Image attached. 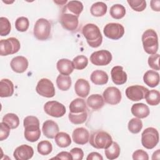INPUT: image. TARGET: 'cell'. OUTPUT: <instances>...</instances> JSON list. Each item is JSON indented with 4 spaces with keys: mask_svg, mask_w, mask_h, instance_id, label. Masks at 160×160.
<instances>
[{
    "mask_svg": "<svg viewBox=\"0 0 160 160\" xmlns=\"http://www.w3.org/2000/svg\"><path fill=\"white\" fill-rule=\"evenodd\" d=\"M24 128V136L25 139L29 142L37 141L41 136L39 128V121L38 118L33 116H26L23 121Z\"/></svg>",
    "mask_w": 160,
    "mask_h": 160,
    "instance_id": "obj_1",
    "label": "cell"
},
{
    "mask_svg": "<svg viewBox=\"0 0 160 160\" xmlns=\"http://www.w3.org/2000/svg\"><path fill=\"white\" fill-rule=\"evenodd\" d=\"M82 33L89 46L96 48L101 45L102 36L99 28L96 24L92 23L85 24L82 27Z\"/></svg>",
    "mask_w": 160,
    "mask_h": 160,
    "instance_id": "obj_2",
    "label": "cell"
},
{
    "mask_svg": "<svg viewBox=\"0 0 160 160\" xmlns=\"http://www.w3.org/2000/svg\"><path fill=\"white\" fill-rule=\"evenodd\" d=\"M141 39L144 51L151 55L156 54L158 50V38L156 32L151 29H147L143 32Z\"/></svg>",
    "mask_w": 160,
    "mask_h": 160,
    "instance_id": "obj_3",
    "label": "cell"
},
{
    "mask_svg": "<svg viewBox=\"0 0 160 160\" xmlns=\"http://www.w3.org/2000/svg\"><path fill=\"white\" fill-rule=\"evenodd\" d=\"M89 141L93 148L105 149L112 142V139L111 136L107 132L98 130L91 133Z\"/></svg>",
    "mask_w": 160,
    "mask_h": 160,
    "instance_id": "obj_4",
    "label": "cell"
},
{
    "mask_svg": "<svg viewBox=\"0 0 160 160\" xmlns=\"http://www.w3.org/2000/svg\"><path fill=\"white\" fill-rule=\"evenodd\" d=\"M51 31V24L50 22L44 18H40L35 22L33 33L34 37L40 41L47 40Z\"/></svg>",
    "mask_w": 160,
    "mask_h": 160,
    "instance_id": "obj_5",
    "label": "cell"
},
{
    "mask_svg": "<svg viewBox=\"0 0 160 160\" xmlns=\"http://www.w3.org/2000/svg\"><path fill=\"white\" fill-rule=\"evenodd\" d=\"M159 132L154 128L149 127L145 129L141 134V144L148 149H151L156 146L159 142Z\"/></svg>",
    "mask_w": 160,
    "mask_h": 160,
    "instance_id": "obj_6",
    "label": "cell"
},
{
    "mask_svg": "<svg viewBox=\"0 0 160 160\" xmlns=\"http://www.w3.org/2000/svg\"><path fill=\"white\" fill-rule=\"evenodd\" d=\"M21 48L20 42L15 38H9L0 41V54L2 56L18 52Z\"/></svg>",
    "mask_w": 160,
    "mask_h": 160,
    "instance_id": "obj_7",
    "label": "cell"
},
{
    "mask_svg": "<svg viewBox=\"0 0 160 160\" xmlns=\"http://www.w3.org/2000/svg\"><path fill=\"white\" fill-rule=\"evenodd\" d=\"M36 91L40 96L48 98L54 97L56 93L53 83L47 78H42L38 81Z\"/></svg>",
    "mask_w": 160,
    "mask_h": 160,
    "instance_id": "obj_8",
    "label": "cell"
},
{
    "mask_svg": "<svg viewBox=\"0 0 160 160\" xmlns=\"http://www.w3.org/2000/svg\"><path fill=\"white\" fill-rule=\"evenodd\" d=\"M103 32L108 38L118 40L121 38L124 34V28L119 23L111 22L104 26Z\"/></svg>",
    "mask_w": 160,
    "mask_h": 160,
    "instance_id": "obj_9",
    "label": "cell"
},
{
    "mask_svg": "<svg viewBox=\"0 0 160 160\" xmlns=\"http://www.w3.org/2000/svg\"><path fill=\"white\" fill-rule=\"evenodd\" d=\"M44 110L47 114L54 118H61L66 112L64 105L56 101H50L46 102L44 105Z\"/></svg>",
    "mask_w": 160,
    "mask_h": 160,
    "instance_id": "obj_10",
    "label": "cell"
},
{
    "mask_svg": "<svg viewBox=\"0 0 160 160\" xmlns=\"http://www.w3.org/2000/svg\"><path fill=\"white\" fill-rule=\"evenodd\" d=\"M111 53L105 49L95 51L90 56V61L96 66H106L111 62Z\"/></svg>",
    "mask_w": 160,
    "mask_h": 160,
    "instance_id": "obj_11",
    "label": "cell"
},
{
    "mask_svg": "<svg viewBox=\"0 0 160 160\" xmlns=\"http://www.w3.org/2000/svg\"><path fill=\"white\" fill-rule=\"evenodd\" d=\"M149 89L142 86L133 85L129 86L125 91L126 97L132 101H138L145 98Z\"/></svg>",
    "mask_w": 160,
    "mask_h": 160,
    "instance_id": "obj_12",
    "label": "cell"
},
{
    "mask_svg": "<svg viewBox=\"0 0 160 160\" xmlns=\"http://www.w3.org/2000/svg\"><path fill=\"white\" fill-rule=\"evenodd\" d=\"M102 97L105 102L110 105H116L121 100V92L120 90L114 86L107 88L103 92Z\"/></svg>",
    "mask_w": 160,
    "mask_h": 160,
    "instance_id": "obj_13",
    "label": "cell"
},
{
    "mask_svg": "<svg viewBox=\"0 0 160 160\" xmlns=\"http://www.w3.org/2000/svg\"><path fill=\"white\" fill-rule=\"evenodd\" d=\"M59 21L63 28L69 31H74L78 27V17L70 13L62 12Z\"/></svg>",
    "mask_w": 160,
    "mask_h": 160,
    "instance_id": "obj_14",
    "label": "cell"
},
{
    "mask_svg": "<svg viewBox=\"0 0 160 160\" xmlns=\"http://www.w3.org/2000/svg\"><path fill=\"white\" fill-rule=\"evenodd\" d=\"M34 155L33 148L27 144H22L14 151L13 156L16 160H28Z\"/></svg>",
    "mask_w": 160,
    "mask_h": 160,
    "instance_id": "obj_15",
    "label": "cell"
},
{
    "mask_svg": "<svg viewBox=\"0 0 160 160\" xmlns=\"http://www.w3.org/2000/svg\"><path fill=\"white\" fill-rule=\"evenodd\" d=\"M28 60L26 58L22 56H18L12 59L10 62V66L14 72L22 73L28 69Z\"/></svg>",
    "mask_w": 160,
    "mask_h": 160,
    "instance_id": "obj_16",
    "label": "cell"
},
{
    "mask_svg": "<svg viewBox=\"0 0 160 160\" xmlns=\"http://www.w3.org/2000/svg\"><path fill=\"white\" fill-rule=\"evenodd\" d=\"M72 138L76 144L84 145L89 141V133L88 130L84 128H77L73 131Z\"/></svg>",
    "mask_w": 160,
    "mask_h": 160,
    "instance_id": "obj_17",
    "label": "cell"
},
{
    "mask_svg": "<svg viewBox=\"0 0 160 160\" xmlns=\"http://www.w3.org/2000/svg\"><path fill=\"white\" fill-rule=\"evenodd\" d=\"M111 79L112 82L116 85H122L127 81L128 76L123 68L120 66L113 67L111 71Z\"/></svg>",
    "mask_w": 160,
    "mask_h": 160,
    "instance_id": "obj_18",
    "label": "cell"
},
{
    "mask_svg": "<svg viewBox=\"0 0 160 160\" xmlns=\"http://www.w3.org/2000/svg\"><path fill=\"white\" fill-rule=\"evenodd\" d=\"M42 131L43 134L49 139H53L59 132V128L58 124L52 120H46L43 122Z\"/></svg>",
    "mask_w": 160,
    "mask_h": 160,
    "instance_id": "obj_19",
    "label": "cell"
},
{
    "mask_svg": "<svg viewBox=\"0 0 160 160\" xmlns=\"http://www.w3.org/2000/svg\"><path fill=\"white\" fill-rule=\"evenodd\" d=\"M76 94L81 98H86L89 93L90 85L88 81L84 79H78L74 84Z\"/></svg>",
    "mask_w": 160,
    "mask_h": 160,
    "instance_id": "obj_20",
    "label": "cell"
},
{
    "mask_svg": "<svg viewBox=\"0 0 160 160\" xmlns=\"http://www.w3.org/2000/svg\"><path fill=\"white\" fill-rule=\"evenodd\" d=\"M83 10V4L79 1H70L62 8V12H68L79 18Z\"/></svg>",
    "mask_w": 160,
    "mask_h": 160,
    "instance_id": "obj_21",
    "label": "cell"
},
{
    "mask_svg": "<svg viewBox=\"0 0 160 160\" xmlns=\"http://www.w3.org/2000/svg\"><path fill=\"white\" fill-rule=\"evenodd\" d=\"M131 111L132 115L139 119H143L148 117L150 113L148 106L144 103L134 104L131 107Z\"/></svg>",
    "mask_w": 160,
    "mask_h": 160,
    "instance_id": "obj_22",
    "label": "cell"
},
{
    "mask_svg": "<svg viewBox=\"0 0 160 160\" xmlns=\"http://www.w3.org/2000/svg\"><path fill=\"white\" fill-rule=\"evenodd\" d=\"M56 68L61 74L66 76L71 74L74 69L72 61L64 58L61 59L57 62Z\"/></svg>",
    "mask_w": 160,
    "mask_h": 160,
    "instance_id": "obj_23",
    "label": "cell"
},
{
    "mask_svg": "<svg viewBox=\"0 0 160 160\" xmlns=\"http://www.w3.org/2000/svg\"><path fill=\"white\" fill-rule=\"evenodd\" d=\"M87 105L92 110H98L101 109L104 105L103 97L98 94L90 95L87 99Z\"/></svg>",
    "mask_w": 160,
    "mask_h": 160,
    "instance_id": "obj_24",
    "label": "cell"
},
{
    "mask_svg": "<svg viewBox=\"0 0 160 160\" xmlns=\"http://www.w3.org/2000/svg\"><path fill=\"white\" fill-rule=\"evenodd\" d=\"M143 81L147 86L151 88H154L159 83V74L154 70H149L144 73Z\"/></svg>",
    "mask_w": 160,
    "mask_h": 160,
    "instance_id": "obj_25",
    "label": "cell"
},
{
    "mask_svg": "<svg viewBox=\"0 0 160 160\" xmlns=\"http://www.w3.org/2000/svg\"><path fill=\"white\" fill-rule=\"evenodd\" d=\"M14 93V84L8 79H2L0 82V96L7 98L11 96Z\"/></svg>",
    "mask_w": 160,
    "mask_h": 160,
    "instance_id": "obj_26",
    "label": "cell"
},
{
    "mask_svg": "<svg viewBox=\"0 0 160 160\" xmlns=\"http://www.w3.org/2000/svg\"><path fill=\"white\" fill-rule=\"evenodd\" d=\"M91 81L96 85H104L106 84L108 81V74L102 70H95L94 71L90 76Z\"/></svg>",
    "mask_w": 160,
    "mask_h": 160,
    "instance_id": "obj_27",
    "label": "cell"
},
{
    "mask_svg": "<svg viewBox=\"0 0 160 160\" xmlns=\"http://www.w3.org/2000/svg\"><path fill=\"white\" fill-rule=\"evenodd\" d=\"M69 112L81 113L87 111L86 103L82 98H76L69 104Z\"/></svg>",
    "mask_w": 160,
    "mask_h": 160,
    "instance_id": "obj_28",
    "label": "cell"
},
{
    "mask_svg": "<svg viewBox=\"0 0 160 160\" xmlns=\"http://www.w3.org/2000/svg\"><path fill=\"white\" fill-rule=\"evenodd\" d=\"M107 5L103 2H96L94 3L91 8V14L95 17H101L106 14L107 12Z\"/></svg>",
    "mask_w": 160,
    "mask_h": 160,
    "instance_id": "obj_29",
    "label": "cell"
},
{
    "mask_svg": "<svg viewBox=\"0 0 160 160\" xmlns=\"http://www.w3.org/2000/svg\"><path fill=\"white\" fill-rule=\"evenodd\" d=\"M121 149L116 142H112L111 145L105 149L104 153L107 159L113 160L118 158L120 154Z\"/></svg>",
    "mask_w": 160,
    "mask_h": 160,
    "instance_id": "obj_30",
    "label": "cell"
},
{
    "mask_svg": "<svg viewBox=\"0 0 160 160\" xmlns=\"http://www.w3.org/2000/svg\"><path fill=\"white\" fill-rule=\"evenodd\" d=\"M55 142L60 148H67L71 144L70 136L64 132H59L54 137Z\"/></svg>",
    "mask_w": 160,
    "mask_h": 160,
    "instance_id": "obj_31",
    "label": "cell"
},
{
    "mask_svg": "<svg viewBox=\"0 0 160 160\" xmlns=\"http://www.w3.org/2000/svg\"><path fill=\"white\" fill-rule=\"evenodd\" d=\"M71 83V78L69 76L60 74L56 78L57 86L61 91H68L70 88Z\"/></svg>",
    "mask_w": 160,
    "mask_h": 160,
    "instance_id": "obj_32",
    "label": "cell"
},
{
    "mask_svg": "<svg viewBox=\"0 0 160 160\" xmlns=\"http://www.w3.org/2000/svg\"><path fill=\"white\" fill-rule=\"evenodd\" d=\"M111 16L115 19H122L126 14V9L124 6L116 4L112 5L109 10Z\"/></svg>",
    "mask_w": 160,
    "mask_h": 160,
    "instance_id": "obj_33",
    "label": "cell"
},
{
    "mask_svg": "<svg viewBox=\"0 0 160 160\" xmlns=\"http://www.w3.org/2000/svg\"><path fill=\"white\" fill-rule=\"evenodd\" d=\"M147 103L151 106H157L160 102V93L158 90L148 91L145 96Z\"/></svg>",
    "mask_w": 160,
    "mask_h": 160,
    "instance_id": "obj_34",
    "label": "cell"
},
{
    "mask_svg": "<svg viewBox=\"0 0 160 160\" xmlns=\"http://www.w3.org/2000/svg\"><path fill=\"white\" fill-rule=\"evenodd\" d=\"M2 122L7 124L11 129H16L19 125V119L14 113H8L2 118Z\"/></svg>",
    "mask_w": 160,
    "mask_h": 160,
    "instance_id": "obj_35",
    "label": "cell"
},
{
    "mask_svg": "<svg viewBox=\"0 0 160 160\" xmlns=\"http://www.w3.org/2000/svg\"><path fill=\"white\" fill-rule=\"evenodd\" d=\"M70 122L74 124H81L84 123L88 118V111L81 113H71L68 115Z\"/></svg>",
    "mask_w": 160,
    "mask_h": 160,
    "instance_id": "obj_36",
    "label": "cell"
},
{
    "mask_svg": "<svg viewBox=\"0 0 160 160\" xmlns=\"http://www.w3.org/2000/svg\"><path fill=\"white\" fill-rule=\"evenodd\" d=\"M128 130L132 134L139 133L142 128V122L138 118H132L128 124Z\"/></svg>",
    "mask_w": 160,
    "mask_h": 160,
    "instance_id": "obj_37",
    "label": "cell"
},
{
    "mask_svg": "<svg viewBox=\"0 0 160 160\" xmlns=\"http://www.w3.org/2000/svg\"><path fill=\"white\" fill-rule=\"evenodd\" d=\"M74 68L78 70H82L86 68L88 64V59L86 56L84 55H79L76 56L72 61Z\"/></svg>",
    "mask_w": 160,
    "mask_h": 160,
    "instance_id": "obj_38",
    "label": "cell"
},
{
    "mask_svg": "<svg viewBox=\"0 0 160 160\" xmlns=\"http://www.w3.org/2000/svg\"><path fill=\"white\" fill-rule=\"evenodd\" d=\"M38 152L43 156H46L49 154L52 150V144L48 141H40L37 146Z\"/></svg>",
    "mask_w": 160,
    "mask_h": 160,
    "instance_id": "obj_39",
    "label": "cell"
},
{
    "mask_svg": "<svg viewBox=\"0 0 160 160\" xmlns=\"http://www.w3.org/2000/svg\"><path fill=\"white\" fill-rule=\"evenodd\" d=\"M11 29V25L9 20L5 17L0 18V34L1 36L8 35Z\"/></svg>",
    "mask_w": 160,
    "mask_h": 160,
    "instance_id": "obj_40",
    "label": "cell"
},
{
    "mask_svg": "<svg viewBox=\"0 0 160 160\" xmlns=\"http://www.w3.org/2000/svg\"><path fill=\"white\" fill-rule=\"evenodd\" d=\"M29 26V21L28 19L26 17L21 16L18 18L15 21L16 29L20 32L26 31Z\"/></svg>",
    "mask_w": 160,
    "mask_h": 160,
    "instance_id": "obj_41",
    "label": "cell"
},
{
    "mask_svg": "<svg viewBox=\"0 0 160 160\" xmlns=\"http://www.w3.org/2000/svg\"><path fill=\"white\" fill-rule=\"evenodd\" d=\"M129 6L135 11H143L146 8V2L144 0H128Z\"/></svg>",
    "mask_w": 160,
    "mask_h": 160,
    "instance_id": "obj_42",
    "label": "cell"
},
{
    "mask_svg": "<svg viewBox=\"0 0 160 160\" xmlns=\"http://www.w3.org/2000/svg\"><path fill=\"white\" fill-rule=\"evenodd\" d=\"M159 54H151L149 56L148 62L149 66L152 68V69L159 71L160 69L159 64Z\"/></svg>",
    "mask_w": 160,
    "mask_h": 160,
    "instance_id": "obj_43",
    "label": "cell"
},
{
    "mask_svg": "<svg viewBox=\"0 0 160 160\" xmlns=\"http://www.w3.org/2000/svg\"><path fill=\"white\" fill-rule=\"evenodd\" d=\"M0 141H3L7 139L10 133V127L4 122H1L0 123Z\"/></svg>",
    "mask_w": 160,
    "mask_h": 160,
    "instance_id": "obj_44",
    "label": "cell"
},
{
    "mask_svg": "<svg viewBox=\"0 0 160 160\" xmlns=\"http://www.w3.org/2000/svg\"><path fill=\"white\" fill-rule=\"evenodd\" d=\"M132 159L134 160H148L149 156L145 151L142 149H138L133 152Z\"/></svg>",
    "mask_w": 160,
    "mask_h": 160,
    "instance_id": "obj_45",
    "label": "cell"
},
{
    "mask_svg": "<svg viewBox=\"0 0 160 160\" xmlns=\"http://www.w3.org/2000/svg\"><path fill=\"white\" fill-rule=\"evenodd\" d=\"M70 154L73 160H81L84 156V152L82 149L79 148H72L70 151Z\"/></svg>",
    "mask_w": 160,
    "mask_h": 160,
    "instance_id": "obj_46",
    "label": "cell"
},
{
    "mask_svg": "<svg viewBox=\"0 0 160 160\" xmlns=\"http://www.w3.org/2000/svg\"><path fill=\"white\" fill-rule=\"evenodd\" d=\"M52 159H66V160H72V156L70 152L66 151H62L58 153L55 157Z\"/></svg>",
    "mask_w": 160,
    "mask_h": 160,
    "instance_id": "obj_47",
    "label": "cell"
},
{
    "mask_svg": "<svg viewBox=\"0 0 160 160\" xmlns=\"http://www.w3.org/2000/svg\"><path fill=\"white\" fill-rule=\"evenodd\" d=\"M86 159L87 160H96V159L102 160L103 158L99 153L97 152H92L88 155Z\"/></svg>",
    "mask_w": 160,
    "mask_h": 160,
    "instance_id": "obj_48",
    "label": "cell"
},
{
    "mask_svg": "<svg viewBox=\"0 0 160 160\" xmlns=\"http://www.w3.org/2000/svg\"><path fill=\"white\" fill-rule=\"evenodd\" d=\"M150 6L151 9L154 11L159 12L160 11V1L152 0L150 2Z\"/></svg>",
    "mask_w": 160,
    "mask_h": 160,
    "instance_id": "obj_49",
    "label": "cell"
},
{
    "mask_svg": "<svg viewBox=\"0 0 160 160\" xmlns=\"http://www.w3.org/2000/svg\"><path fill=\"white\" fill-rule=\"evenodd\" d=\"M159 155H160V151L159 149H158L156 151L154 152L152 156V159H157L156 156H158V158L159 159Z\"/></svg>",
    "mask_w": 160,
    "mask_h": 160,
    "instance_id": "obj_50",
    "label": "cell"
}]
</instances>
